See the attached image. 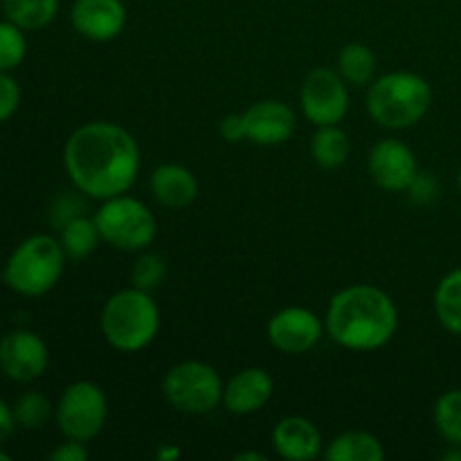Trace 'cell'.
<instances>
[{
  "label": "cell",
  "instance_id": "277c9868",
  "mask_svg": "<svg viewBox=\"0 0 461 461\" xmlns=\"http://www.w3.org/2000/svg\"><path fill=\"white\" fill-rule=\"evenodd\" d=\"M367 113L378 126L403 131L419 124L432 106V86L417 72L396 70L369 84Z\"/></svg>",
  "mask_w": 461,
  "mask_h": 461
},
{
  "label": "cell",
  "instance_id": "ba28073f",
  "mask_svg": "<svg viewBox=\"0 0 461 461\" xmlns=\"http://www.w3.org/2000/svg\"><path fill=\"white\" fill-rule=\"evenodd\" d=\"M59 430L66 439L93 441L102 435L108 419V399L102 387L93 381H77L63 390L54 410Z\"/></svg>",
  "mask_w": 461,
  "mask_h": 461
},
{
  "label": "cell",
  "instance_id": "74e56055",
  "mask_svg": "<svg viewBox=\"0 0 461 461\" xmlns=\"http://www.w3.org/2000/svg\"><path fill=\"white\" fill-rule=\"evenodd\" d=\"M457 187H459V192H461V169H459V174H457Z\"/></svg>",
  "mask_w": 461,
  "mask_h": 461
},
{
  "label": "cell",
  "instance_id": "8d00e7d4",
  "mask_svg": "<svg viewBox=\"0 0 461 461\" xmlns=\"http://www.w3.org/2000/svg\"><path fill=\"white\" fill-rule=\"evenodd\" d=\"M9 459H12V455H9L7 450L0 448V461H9Z\"/></svg>",
  "mask_w": 461,
  "mask_h": 461
},
{
  "label": "cell",
  "instance_id": "83f0119b",
  "mask_svg": "<svg viewBox=\"0 0 461 461\" xmlns=\"http://www.w3.org/2000/svg\"><path fill=\"white\" fill-rule=\"evenodd\" d=\"M21 106V86L9 72H0V124L12 120Z\"/></svg>",
  "mask_w": 461,
  "mask_h": 461
},
{
  "label": "cell",
  "instance_id": "d6986e66",
  "mask_svg": "<svg viewBox=\"0 0 461 461\" xmlns=\"http://www.w3.org/2000/svg\"><path fill=\"white\" fill-rule=\"evenodd\" d=\"M349 135L340 129V124L318 126V131L311 138V158L320 169H338L349 160Z\"/></svg>",
  "mask_w": 461,
  "mask_h": 461
},
{
  "label": "cell",
  "instance_id": "484cf974",
  "mask_svg": "<svg viewBox=\"0 0 461 461\" xmlns=\"http://www.w3.org/2000/svg\"><path fill=\"white\" fill-rule=\"evenodd\" d=\"M27 39L25 32L12 21H0V72H12L25 61Z\"/></svg>",
  "mask_w": 461,
  "mask_h": 461
},
{
  "label": "cell",
  "instance_id": "e575fe53",
  "mask_svg": "<svg viewBox=\"0 0 461 461\" xmlns=\"http://www.w3.org/2000/svg\"><path fill=\"white\" fill-rule=\"evenodd\" d=\"M441 457L448 459V461H461V446L448 444V450H446V453L441 455Z\"/></svg>",
  "mask_w": 461,
  "mask_h": 461
},
{
  "label": "cell",
  "instance_id": "f35d334b",
  "mask_svg": "<svg viewBox=\"0 0 461 461\" xmlns=\"http://www.w3.org/2000/svg\"><path fill=\"white\" fill-rule=\"evenodd\" d=\"M0 9H3V3H0Z\"/></svg>",
  "mask_w": 461,
  "mask_h": 461
},
{
  "label": "cell",
  "instance_id": "d590c367",
  "mask_svg": "<svg viewBox=\"0 0 461 461\" xmlns=\"http://www.w3.org/2000/svg\"><path fill=\"white\" fill-rule=\"evenodd\" d=\"M237 461H248V459H257V461H264L266 457L264 455H259V453H241V455H237V457H234Z\"/></svg>",
  "mask_w": 461,
  "mask_h": 461
},
{
  "label": "cell",
  "instance_id": "44dd1931",
  "mask_svg": "<svg viewBox=\"0 0 461 461\" xmlns=\"http://www.w3.org/2000/svg\"><path fill=\"white\" fill-rule=\"evenodd\" d=\"M59 241H61L63 252L68 259H86L97 250L102 243V234H99L97 223L93 216H77V219L68 221L61 230H59Z\"/></svg>",
  "mask_w": 461,
  "mask_h": 461
},
{
  "label": "cell",
  "instance_id": "1f68e13d",
  "mask_svg": "<svg viewBox=\"0 0 461 461\" xmlns=\"http://www.w3.org/2000/svg\"><path fill=\"white\" fill-rule=\"evenodd\" d=\"M52 461H84L88 459V448H86L84 441L66 439L63 444H59L57 448L50 453Z\"/></svg>",
  "mask_w": 461,
  "mask_h": 461
},
{
  "label": "cell",
  "instance_id": "2e32d148",
  "mask_svg": "<svg viewBox=\"0 0 461 461\" xmlns=\"http://www.w3.org/2000/svg\"><path fill=\"white\" fill-rule=\"evenodd\" d=\"M322 432L311 419L286 417L273 428L275 453L288 461H313L324 453Z\"/></svg>",
  "mask_w": 461,
  "mask_h": 461
},
{
  "label": "cell",
  "instance_id": "8fae6325",
  "mask_svg": "<svg viewBox=\"0 0 461 461\" xmlns=\"http://www.w3.org/2000/svg\"><path fill=\"white\" fill-rule=\"evenodd\" d=\"M367 171L369 178L385 192H408L419 174L417 156L401 140L385 138L369 149Z\"/></svg>",
  "mask_w": 461,
  "mask_h": 461
},
{
  "label": "cell",
  "instance_id": "4dcf8cb0",
  "mask_svg": "<svg viewBox=\"0 0 461 461\" xmlns=\"http://www.w3.org/2000/svg\"><path fill=\"white\" fill-rule=\"evenodd\" d=\"M221 138L230 144H239L246 140V122H243V113H232L221 120Z\"/></svg>",
  "mask_w": 461,
  "mask_h": 461
},
{
  "label": "cell",
  "instance_id": "ac0fdd59",
  "mask_svg": "<svg viewBox=\"0 0 461 461\" xmlns=\"http://www.w3.org/2000/svg\"><path fill=\"white\" fill-rule=\"evenodd\" d=\"M322 455L329 461H383L385 448L372 432L349 430L338 435Z\"/></svg>",
  "mask_w": 461,
  "mask_h": 461
},
{
  "label": "cell",
  "instance_id": "cb8c5ba5",
  "mask_svg": "<svg viewBox=\"0 0 461 461\" xmlns=\"http://www.w3.org/2000/svg\"><path fill=\"white\" fill-rule=\"evenodd\" d=\"M54 410L57 405L50 403V399L41 392H23L12 405L14 421L23 430H41L50 423V419L54 417Z\"/></svg>",
  "mask_w": 461,
  "mask_h": 461
},
{
  "label": "cell",
  "instance_id": "7c38bea8",
  "mask_svg": "<svg viewBox=\"0 0 461 461\" xmlns=\"http://www.w3.org/2000/svg\"><path fill=\"white\" fill-rule=\"evenodd\" d=\"M324 324L318 315L304 306H286L268 320V340L282 354L300 356L320 342Z\"/></svg>",
  "mask_w": 461,
  "mask_h": 461
},
{
  "label": "cell",
  "instance_id": "9a60e30c",
  "mask_svg": "<svg viewBox=\"0 0 461 461\" xmlns=\"http://www.w3.org/2000/svg\"><path fill=\"white\" fill-rule=\"evenodd\" d=\"M275 381L266 369L246 367L223 383V408L237 417H248L266 408L273 399Z\"/></svg>",
  "mask_w": 461,
  "mask_h": 461
},
{
  "label": "cell",
  "instance_id": "7a4b0ae2",
  "mask_svg": "<svg viewBox=\"0 0 461 461\" xmlns=\"http://www.w3.org/2000/svg\"><path fill=\"white\" fill-rule=\"evenodd\" d=\"M399 329V311L383 288L354 284L331 297L324 331L349 351H376L390 345Z\"/></svg>",
  "mask_w": 461,
  "mask_h": 461
},
{
  "label": "cell",
  "instance_id": "ffe728a7",
  "mask_svg": "<svg viewBox=\"0 0 461 461\" xmlns=\"http://www.w3.org/2000/svg\"><path fill=\"white\" fill-rule=\"evenodd\" d=\"M432 304H435V315L441 327L461 338V268L450 270L441 277Z\"/></svg>",
  "mask_w": 461,
  "mask_h": 461
},
{
  "label": "cell",
  "instance_id": "603a6c76",
  "mask_svg": "<svg viewBox=\"0 0 461 461\" xmlns=\"http://www.w3.org/2000/svg\"><path fill=\"white\" fill-rule=\"evenodd\" d=\"M3 14L23 32H39L57 18L59 0H3Z\"/></svg>",
  "mask_w": 461,
  "mask_h": 461
},
{
  "label": "cell",
  "instance_id": "7402d4cb",
  "mask_svg": "<svg viewBox=\"0 0 461 461\" xmlns=\"http://www.w3.org/2000/svg\"><path fill=\"white\" fill-rule=\"evenodd\" d=\"M378 61L372 48L365 43H347L345 48L338 52V72L342 79L351 86H369L376 79Z\"/></svg>",
  "mask_w": 461,
  "mask_h": 461
},
{
  "label": "cell",
  "instance_id": "d4e9b609",
  "mask_svg": "<svg viewBox=\"0 0 461 461\" xmlns=\"http://www.w3.org/2000/svg\"><path fill=\"white\" fill-rule=\"evenodd\" d=\"M432 421L446 444L461 446V390H448L437 399Z\"/></svg>",
  "mask_w": 461,
  "mask_h": 461
},
{
  "label": "cell",
  "instance_id": "4316f807",
  "mask_svg": "<svg viewBox=\"0 0 461 461\" xmlns=\"http://www.w3.org/2000/svg\"><path fill=\"white\" fill-rule=\"evenodd\" d=\"M167 279V264L160 255L156 252H142L138 257V261L133 264L131 270V282L135 288H142V291L153 293L156 288H160Z\"/></svg>",
  "mask_w": 461,
  "mask_h": 461
},
{
  "label": "cell",
  "instance_id": "6da1fadb",
  "mask_svg": "<svg viewBox=\"0 0 461 461\" xmlns=\"http://www.w3.org/2000/svg\"><path fill=\"white\" fill-rule=\"evenodd\" d=\"M138 140L115 122H88L72 131L63 147V167L81 194L97 201L120 196L140 174Z\"/></svg>",
  "mask_w": 461,
  "mask_h": 461
},
{
  "label": "cell",
  "instance_id": "f1b7e54d",
  "mask_svg": "<svg viewBox=\"0 0 461 461\" xmlns=\"http://www.w3.org/2000/svg\"><path fill=\"white\" fill-rule=\"evenodd\" d=\"M81 210H84V205H81L75 196L57 198V203L52 205V223L61 230L68 221H72V219H77V216L84 214Z\"/></svg>",
  "mask_w": 461,
  "mask_h": 461
},
{
  "label": "cell",
  "instance_id": "836d02e7",
  "mask_svg": "<svg viewBox=\"0 0 461 461\" xmlns=\"http://www.w3.org/2000/svg\"><path fill=\"white\" fill-rule=\"evenodd\" d=\"M156 457L160 461H174V459L180 457V448H178V446H174V444H165V446H160V448H158Z\"/></svg>",
  "mask_w": 461,
  "mask_h": 461
},
{
  "label": "cell",
  "instance_id": "8992f818",
  "mask_svg": "<svg viewBox=\"0 0 461 461\" xmlns=\"http://www.w3.org/2000/svg\"><path fill=\"white\" fill-rule=\"evenodd\" d=\"M102 241L124 252H142L156 241V214L138 198L120 194L102 201L93 214Z\"/></svg>",
  "mask_w": 461,
  "mask_h": 461
},
{
  "label": "cell",
  "instance_id": "5bb4252c",
  "mask_svg": "<svg viewBox=\"0 0 461 461\" xmlns=\"http://www.w3.org/2000/svg\"><path fill=\"white\" fill-rule=\"evenodd\" d=\"M70 23L84 39L108 43L124 32L126 7L122 0H75Z\"/></svg>",
  "mask_w": 461,
  "mask_h": 461
},
{
  "label": "cell",
  "instance_id": "e0dca14e",
  "mask_svg": "<svg viewBox=\"0 0 461 461\" xmlns=\"http://www.w3.org/2000/svg\"><path fill=\"white\" fill-rule=\"evenodd\" d=\"M149 187H151L153 198L169 210L189 207L198 196L196 176L187 167L176 165V162L156 167L149 178Z\"/></svg>",
  "mask_w": 461,
  "mask_h": 461
},
{
  "label": "cell",
  "instance_id": "9c48e42d",
  "mask_svg": "<svg viewBox=\"0 0 461 461\" xmlns=\"http://www.w3.org/2000/svg\"><path fill=\"white\" fill-rule=\"evenodd\" d=\"M302 113L315 126H333L345 120L349 111V90L340 72L315 68L306 75L300 90Z\"/></svg>",
  "mask_w": 461,
  "mask_h": 461
},
{
  "label": "cell",
  "instance_id": "4fadbf2b",
  "mask_svg": "<svg viewBox=\"0 0 461 461\" xmlns=\"http://www.w3.org/2000/svg\"><path fill=\"white\" fill-rule=\"evenodd\" d=\"M246 140L259 147H279L288 142L297 129V117L291 106L279 99H261L243 111Z\"/></svg>",
  "mask_w": 461,
  "mask_h": 461
},
{
  "label": "cell",
  "instance_id": "d6a6232c",
  "mask_svg": "<svg viewBox=\"0 0 461 461\" xmlns=\"http://www.w3.org/2000/svg\"><path fill=\"white\" fill-rule=\"evenodd\" d=\"M16 428L18 426H16V421H14L12 405H7L3 399H0V446H3L5 441L14 435V430H16Z\"/></svg>",
  "mask_w": 461,
  "mask_h": 461
},
{
  "label": "cell",
  "instance_id": "3957f363",
  "mask_svg": "<svg viewBox=\"0 0 461 461\" xmlns=\"http://www.w3.org/2000/svg\"><path fill=\"white\" fill-rule=\"evenodd\" d=\"M99 329L113 349L135 354L147 349L160 333V309L151 293L135 286L122 288L104 304Z\"/></svg>",
  "mask_w": 461,
  "mask_h": 461
},
{
  "label": "cell",
  "instance_id": "f546056e",
  "mask_svg": "<svg viewBox=\"0 0 461 461\" xmlns=\"http://www.w3.org/2000/svg\"><path fill=\"white\" fill-rule=\"evenodd\" d=\"M437 192H439V185H437V180L432 178V176H426L419 171L417 178L412 180V185L408 187V194L410 198H412L414 203H430L437 198Z\"/></svg>",
  "mask_w": 461,
  "mask_h": 461
},
{
  "label": "cell",
  "instance_id": "52a82bcc",
  "mask_svg": "<svg viewBox=\"0 0 461 461\" xmlns=\"http://www.w3.org/2000/svg\"><path fill=\"white\" fill-rule=\"evenodd\" d=\"M167 403L183 414L201 417L223 403V381L212 365L203 360H183L162 378Z\"/></svg>",
  "mask_w": 461,
  "mask_h": 461
},
{
  "label": "cell",
  "instance_id": "30bf717a",
  "mask_svg": "<svg viewBox=\"0 0 461 461\" xmlns=\"http://www.w3.org/2000/svg\"><path fill=\"white\" fill-rule=\"evenodd\" d=\"M50 351L39 333L14 329L0 338V372L14 383H32L48 372Z\"/></svg>",
  "mask_w": 461,
  "mask_h": 461
},
{
  "label": "cell",
  "instance_id": "5b68a950",
  "mask_svg": "<svg viewBox=\"0 0 461 461\" xmlns=\"http://www.w3.org/2000/svg\"><path fill=\"white\" fill-rule=\"evenodd\" d=\"M66 259L59 239L50 234H32L7 257L3 282L16 295L41 297L57 286L66 270Z\"/></svg>",
  "mask_w": 461,
  "mask_h": 461
}]
</instances>
